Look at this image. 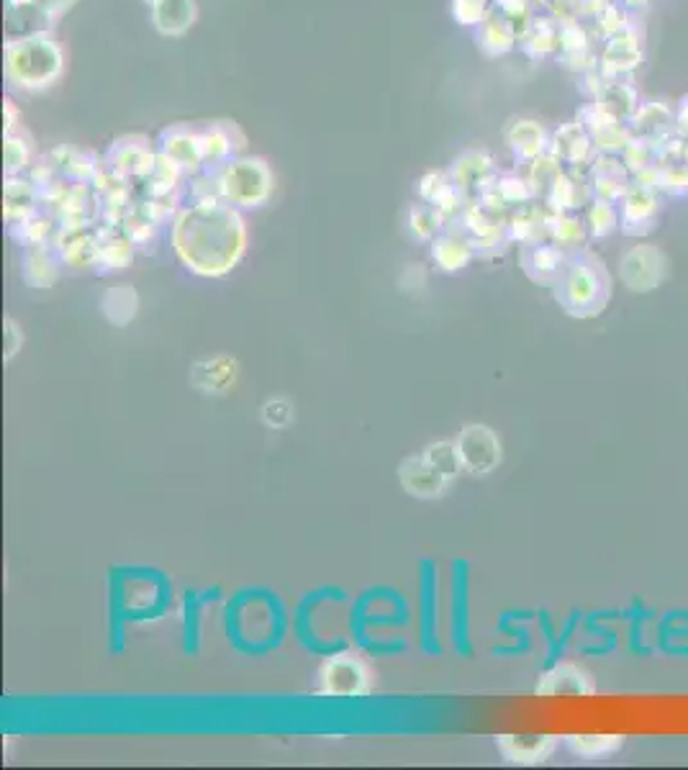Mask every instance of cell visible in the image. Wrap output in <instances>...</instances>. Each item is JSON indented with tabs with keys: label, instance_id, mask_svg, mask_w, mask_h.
<instances>
[{
	"label": "cell",
	"instance_id": "obj_1",
	"mask_svg": "<svg viewBox=\"0 0 688 770\" xmlns=\"http://www.w3.org/2000/svg\"><path fill=\"white\" fill-rule=\"evenodd\" d=\"M173 245L180 263L200 278H222L245 255V224L219 204L193 206L175 221Z\"/></svg>",
	"mask_w": 688,
	"mask_h": 770
},
{
	"label": "cell",
	"instance_id": "obj_2",
	"mask_svg": "<svg viewBox=\"0 0 688 770\" xmlns=\"http://www.w3.org/2000/svg\"><path fill=\"white\" fill-rule=\"evenodd\" d=\"M611 290H615V283H611L607 263L593 249L581 247L568 253L563 273L552 286V296L573 319H593L607 312Z\"/></svg>",
	"mask_w": 688,
	"mask_h": 770
},
{
	"label": "cell",
	"instance_id": "obj_3",
	"mask_svg": "<svg viewBox=\"0 0 688 770\" xmlns=\"http://www.w3.org/2000/svg\"><path fill=\"white\" fill-rule=\"evenodd\" d=\"M373 689V671L363 655L352 650L332 652L318 668V693L334 699H360Z\"/></svg>",
	"mask_w": 688,
	"mask_h": 770
},
{
	"label": "cell",
	"instance_id": "obj_4",
	"mask_svg": "<svg viewBox=\"0 0 688 770\" xmlns=\"http://www.w3.org/2000/svg\"><path fill=\"white\" fill-rule=\"evenodd\" d=\"M619 278L632 293H652L668 280V257L658 245L640 241L619 257Z\"/></svg>",
	"mask_w": 688,
	"mask_h": 770
},
{
	"label": "cell",
	"instance_id": "obj_5",
	"mask_svg": "<svg viewBox=\"0 0 688 770\" xmlns=\"http://www.w3.org/2000/svg\"><path fill=\"white\" fill-rule=\"evenodd\" d=\"M460 460H463V471L475 475V478H485L491 475L503 460V445L501 437L491 426L485 424H468L455 440Z\"/></svg>",
	"mask_w": 688,
	"mask_h": 770
},
{
	"label": "cell",
	"instance_id": "obj_6",
	"mask_svg": "<svg viewBox=\"0 0 688 770\" xmlns=\"http://www.w3.org/2000/svg\"><path fill=\"white\" fill-rule=\"evenodd\" d=\"M11 75L23 86H47L60 72V55L45 39H27L11 47Z\"/></svg>",
	"mask_w": 688,
	"mask_h": 770
},
{
	"label": "cell",
	"instance_id": "obj_7",
	"mask_svg": "<svg viewBox=\"0 0 688 770\" xmlns=\"http://www.w3.org/2000/svg\"><path fill=\"white\" fill-rule=\"evenodd\" d=\"M660 196H662L660 190H652V188H645L632 182L629 190L625 192V198L619 200V216H622L619 231L632 239H642L656 231L660 214H662Z\"/></svg>",
	"mask_w": 688,
	"mask_h": 770
},
{
	"label": "cell",
	"instance_id": "obj_8",
	"mask_svg": "<svg viewBox=\"0 0 688 770\" xmlns=\"http://www.w3.org/2000/svg\"><path fill=\"white\" fill-rule=\"evenodd\" d=\"M642 33L640 23L632 29H627L619 37L603 41L601 57H599V72L607 80L619 78H632V72L642 65Z\"/></svg>",
	"mask_w": 688,
	"mask_h": 770
},
{
	"label": "cell",
	"instance_id": "obj_9",
	"mask_svg": "<svg viewBox=\"0 0 688 770\" xmlns=\"http://www.w3.org/2000/svg\"><path fill=\"white\" fill-rule=\"evenodd\" d=\"M581 124L589 131L596 152L599 155H622L625 147L635 139V131L629 124L609 116L603 108L589 103L581 111Z\"/></svg>",
	"mask_w": 688,
	"mask_h": 770
},
{
	"label": "cell",
	"instance_id": "obj_10",
	"mask_svg": "<svg viewBox=\"0 0 688 770\" xmlns=\"http://www.w3.org/2000/svg\"><path fill=\"white\" fill-rule=\"evenodd\" d=\"M497 750L509 766H542L558 750L556 734H497Z\"/></svg>",
	"mask_w": 688,
	"mask_h": 770
},
{
	"label": "cell",
	"instance_id": "obj_11",
	"mask_svg": "<svg viewBox=\"0 0 688 770\" xmlns=\"http://www.w3.org/2000/svg\"><path fill=\"white\" fill-rule=\"evenodd\" d=\"M222 192L239 206L263 204L271 192V178L259 162H237L229 167L222 180Z\"/></svg>",
	"mask_w": 688,
	"mask_h": 770
},
{
	"label": "cell",
	"instance_id": "obj_12",
	"mask_svg": "<svg viewBox=\"0 0 688 770\" xmlns=\"http://www.w3.org/2000/svg\"><path fill=\"white\" fill-rule=\"evenodd\" d=\"M566 259H568L566 249L558 247L556 241L550 239L522 245V253H519V265H522L527 278L544 288L556 286V280L560 278V273H563L566 267Z\"/></svg>",
	"mask_w": 688,
	"mask_h": 770
},
{
	"label": "cell",
	"instance_id": "obj_13",
	"mask_svg": "<svg viewBox=\"0 0 688 770\" xmlns=\"http://www.w3.org/2000/svg\"><path fill=\"white\" fill-rule=\"evenodd\" d=\"M537 697H593L596 681L589 671L576 663H556L540 675L534 685Z\"/></svg>",
	"mask_w": 688,
	"mask_h": 770
},
{
	"label": "cell",
	"instance_id": "obj_14",
	"mask_svg": "<svg viewBox=\"0 0 688 770\" xmlns=\"http://www.w3.org/2000/svg\"><path fill=\"white\" fill-rule=\"evenodd\" d=\"M629 127H632L635 137L660 147L662 141L676 137V108L668 100H642Z\"/></svg>",
	"mask_w": 688,
	"mask_h": 770
},
{
	"label": "cell",
	"instance_id": "obj_15",
	"mask_svg": "<svg viewBox=\"0 0 688 770\" xmlns=\"http://www.w3.org/2000/svg\"><path fill=\"white\" fill-rule=\"evenodd\" d=\"M589 182L596 198L619 204L632 186V172L627 170L619 155H596L589 165Z\"/></svg>",
	"mask_w": 688,
	"mask_h": 770
},
{
	"label": "cell",
	"instance_id": "obj_16",
	"mask_svg": "<svg viewBox=\"0 0 688 770\" xmlns=\"http://www.w3.org/2000/svg\"><path fill=\"white\" fill-rule=\"evenodd\" d=\"M399 481L414 498H440L450 485V481L424 455L406 457L399 465Z\"/></svg>",
	"mask_w": 688,
	"mask_h": 770
},
{
	"label": "cell",
	"instance_id": "obj_17",
	"mask_svg": "<svg viewBox=\"0 0 688 770\" xmlns=\"http://www.w3.org/2000/svg\"><path fill=\"white\" fill-rule=\"evenodd\" d=\"M422 599H419V630H422V650L426 655H440L438 642V567L432 560L422 563Z\"/></svg>",
	"mask_w": 688,
	"mask_h": 770
},
{
	"label": "cell",
	"instance_id": "obj_18",
	"mask_svg": "<svg viewBox=\"0 0 688 770\" xmlns=\"http://www.w3.org/2000/svg\"><path fill=\"white\" fill-rule=\"evenodd\" d=\"M593 188L589 182V175L586 178H576L570 172H560L556 182H552L548 196H544V206L552 208L556 214H576L578 208H586L591 204Z\"/></svg>",
	"mask_w": 688,
	"mask_h": 770
},
{
	"label": "cell",
	"instance_id": "obj_19",
	"mask_svg": "<svg viewBox=\"0 0 688 770\" xmlns=\"http://www.w3.org/2000/svg\"><path fill=\"white\" fill-rule=\"evenodd\" d=\"M550 152L556 155L560 162H566L570 167L591 165L593 157L599 155L596 152L589 131H586L581 121H573V124H566V127H560L556 131V139H552V145H550Z\"/></svg>",
	"mask_w": 688,
	"mask_h": 770
},
{
	"label": "cell",
	"instance_id": "obj_20",
	"mask_svg": "<svg viewBox=\"0 0 688 770\" xmlns=\"http://www.w3.org/2000/svg\"><path fill=\"white\" fill-rule=\"evenodd\" d=\"M593 103L603 108L609 116H615V119L629 124L632 121V116L637 113V108H640L642 98L632 86V78H619V80L603 82L601 93L596 96Z\"/></svg>",
	"mask_w": 688,
	"mask_h": 770
},
{
	"label": "cell",
	"instance_id": "obj_21",
	"mask_svg": "<svg viewBox=\"0 0 688 770\" xmlns=\"http://www.w3.org/2000/svg\"><path fill=\"white\" fill-rule=\"evenodd\" d=\"M450 638L458 652H468V578L465 563H452V624Z\"/></svg>",
	"mask_w": 688,
	"mask_h": 770
},
{
	"label": "cell",
	"instance_id": "obj_22",
	"mask_svg": "<svg viewBox=\"0 0 688 770\" xmlns=\"http://www.w3.org/2000/svg\"><path fill=\"white\" fill-rule=\"evenodd\" d=\"M237 375H239L237 359L222 355V357L208 359V363L196 365V371H193V383L206 393H226L229 388H234Z\"/></svg>",
	"mask_w": 688,
	"mask_h": 770
},
{
	"label": "cell",
	"instance_id": "obj_23",
	"mask_svg": "<svg viewBox=\"0 0 688 770\" xmlns=\"http://www.w3.org/2000/svg\"><path fill=\"white\" fill-rule=\"evenodd\" d=\"M509 141L511 147H514V152L527 162H534L537 157L550 152L548 134H544V129L537 121H517L514 127L509 129Z\"/></svg>",
	"mask_w": 688,
	"mask_h": 770
},
{
	"label": "cell",
	"instance_id": "obj_24",
	"mask_svg": "<svg viewBox=\"0 0 688 770\" xmlns=\"http://www.w3.org/2000/svg\"><path fill=\"white\" fill-rule=\"evenodd\" d=\"M625 734H568V738H563L566 748L573 752L576 758L586 760L615 756V752L625 748Z\"/></svg>",
	"mask_w": 688,
	"mask_h": 770
},
{
	"label": "cell",
	"instance_id": "obj_25",
	"mask_svg": "<svg viewBox=\"0 0 688 770\" xmlns=\"http://www.w3.org/2000/svg\"><path fill=\"white\" fill-rule=\"evenodd\" d=\"M137 308H139V296L131 286H114L104 293V298H100V312H104L108 324L114 326H126L129 322H134Z\"/></svg>",
	"mask_w": 688,
	"mask_h": 770
},
{
	"label": "cell",
	"instance_id": "obj_26",
	"mask_svg": "<svg viewBox=\"0 0 688 770\" xmlns=\"http://www.w3.org/2000/svg\"><path fill=\"white\" fill-rule=\"evenodd\" d=\"M589 237H591L589 226H586V219H581V216L552 214L548 239L556 241L558 247H563L566 253H576V249H581Z\"/></svg>",
	"mask_w": 688,
	"mask_h": 770
},
{
	"label": "cell",
	"instance_id": "obj_27",
	"mask_svg": "<svg viewBox=\"0 0 688 770\" xmlns=\"http://www.w3.org/2000/svg\"><path fill=\"white\" fill-rule=\"evenodd\" d=\"M586 226H589V234L593 239H607L611 234L619 231V224H622V216H619V204L615 200H603L593 198L589 206H586Z\"/></svg>",
	"mask_w": 688,
	"mask_h": 770
},
{
	"label": "cell",
	"instance_id": "obj_28",
	"mask_svg": "<svg viewBox=\"0 0 688 770\" xmlns=\"http://www.w3.org/2000/svg\"><path fill=\"white\" fill-rule=\"evenodd\" d=\"M432 257L442 270L458 273L473 259V247L463 237H440L432 247Z\"/></svg>",
	"mask_w": 688,
	"mask_h": 770
},
{
	"label": "cell",
	"instance_id": "obj_29",
	"mask_svg": "<svg viewBox=\"0 0 688 770\" xmlns=\"http://www.w3.org/2000/svg\"><path fill=\"white\" fill-rule=\"evenodd\" d=\"M23 278H27V283L33 288L55 286L57 263H55V257L47 253L45 245L33 247L31 253L27 255V263H23Z\"/></svg>",
	"mask_w": 688,
	"mask_h": 770
},
{
	"label": "cell",
	"instance_id": "obj_30",
	"mask_svg": "<svg viewBox=\"0 0 688 770\" xmlns=\"http://www.w3.org/2000/svg\"><path fill=\"white\" fill-rule=\"evenodd\" d=\"M155 21L159 31L180 33L190 27L193 3L190 0H159L155 3Z\"/></svg>",
	"mask_w": 688,
	"mask_h": 770
},
{
	"label": "cell",
	"instance_id": "obj_31",
	"mask_svg": "<svg viewBox=\"0 0 688 770\" xmlns=\"http://www.w3.org/2000/svg\"><path fill=\"white\" fill-rule=\"evenodd\" d=\"M593 21H596V33H599L603 41L615 39V37H619V33H625L627 29H632V27H637V23H640V19H635L632 13L625 11V8L619 6L617 0H611V3L603 8V11L596 16Z\"/></svg>",
	"mask_w": 688,
	"mask_h": 770
},
{
	"label": "cell",
	"instance_id": "obj_32",
	"mask_svg": "<svg viewBox=\"0 0 688 770\" xmlns=\"http://www.w3.org/2000/svg\"><path fill=\"white\" fill-rule=\"evenodd\" d=\"M422 455L430 460V463L438 467V471L448 478L450 483L458 478L463 471V460H460V452L455 442H432L430 447H426Z\"/></svg>",
	"mask_w": 688,
	"mask_h": 770
},
{
	"label": "cell",
	"instance_id": "obj_33",
	"mask_svg": "<svg viewBox=\"0 0 688 770\" xmlns=\"http://www.w3.org/2000/svg\"><path fill=\"white\" fill-rule=\"evenodd\" d=\"M622 157V162L629 172H640L645 170V167H650V165H656L658 160V147L656 145H650V141H645L640 137H635L629 145L625 147V152L619 155Z\"/></svg>",
	"mask_w": 688,
	"mask_h": 770
},
{
	"label": "cell",
	"instance_id": "obj_34",
	"mask_svg": "<svg viewBox=\"0 0 688 770\" xmlns=\"http://www.w3.org/2000/svg\"><path fill=\"white\" fill-rule=\"evenodd\" d=\"M131 263V241L129 239H114L108 245H100L98 265H104L106 270H124Z\"/></svg>",
	"mask_w": 688,
	"mask_h": 770
},
{
	"label": "cell",
	"instance_id": "obj_35",
	"mask_svg": "<svg viewBox=\"0 0 688 770\" xmlns=\"http://www.w3.org/2000/svg\"><path fill=\"white\" fill-rule=\"evenodd\" d=\"M263 418L273 430H283V426H288L293 422V408L291 404H285V401H267L263 408Z\"/></svg>",
	"mask_w": 688,
	"mask_h": 770
},
{
	"label": "cell",
	"instance_id": "obj_36",
	"mask_svg": "<svg viewBox=\"0 0 688 770\" xmlns=\"http://www.w3.org/2000/svg\"><path fill=\"white\" fill-rule=\"evenodd\" d=\"M438 221L440 216L434 211H414V216H411V224H414L419 239H430L432 234L438 231Z\"/></svg>",
	"mask_w": 688,
	"mask_h": 770
},
{
	"label": "cell",
	"instance_id": "obj_37",
	"mask_svg": "<svg viewBox=\"0 0 688 770\" xmlns=\"http://www.w3.org/2000/svg\"><path fill=\"white\" fill-rule=\"evenodd\" d=\"M27 337H23V329L13 319H6V363H11V359L19 355V349Z\"/></svg>",
	"mask_w": 688,
	"mask_h": 770
},
{
	"label": "cell",
	"instance_id": "obj_38",
	"mask_svg": "<svg viewBox=\"0 0 688 770\" xmlns=\"http://www.w3.org/2000/svg\"><path fill=\"white\" fill-rule=\"evenodd\" d=\"M676 134L688 139V96H684L681 103L676 106Z\"/></svg>",
	"mask_w": 688,
	"mask_h": 770
},
{
	"label": "cell",
	"instance_id": "obj_39",
	"mask_svg": "<svg viewBox=\"0 0 688 770\" xmlns=\"http://www.w3.org/2000/svg\"><path fill=\"white\" fill-rule=\"evenodd\" d=\"M617 3L622 6L625 11L632 13L635 19H640V16L650 8V0H617Z\"/></svg>",
	"mask_w": 688,
	"mask_h": 770
},
{
	"label": "cell",
	"instance_id": "obj_40",
	"mask_svg": "<svg viewBox=\"0 0 688 770\" xmlns=\"http://www.w3.org/2000/svg\"><path fill=\"white\" fill-rule=\"evenodd\" d=\"M27 3L41 8L45 13H52V11H60V8H65L70 0H27Z\"/></svg>",
	"mask_w": 688,
	"mask_h": 770
},
{
	"label": "cell",
	"instance_id": "obj_41",
	"mask_svg": "<svg viewBox=\"0 0 688 770\" xmlns=\"http://www.w3.org/2000/svg\"><path fill=\"white\" fill-rule=\"evenodd\" d=\"M153 3H159V0H153Z\"/></svg>",
	"mask_w": 688,
	"mask_h": 770
}]
</instances>
